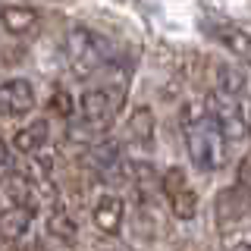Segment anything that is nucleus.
I'll return each instance as SVG.
<instances>
[{"instance_id":"nucleus-1","label":"nucleus","mask_w":251,"mask_h":251,"mask_svg":"<svg viewBox=\"0 0 251 251\" xmlns=\"http://www.w3.org/2000/svg\"><path fill=\"white\" fill-rule=\"evenodd\" d=\"M182 141L192 167H198L201 173H217L229 160V141L207 107L195 104L182 110Z\"/></svg>"},{"instance_id":"nucleus-2","label":"nucleus","mask_w":251,"mask_h":251,"mask_svg":"<svg viewBox=\"0 0 251 251\" xmlns=\"http://www.w3.org/2000/svg\"><path fill=\"white\" fill-rule=\"evenodd\" d=\"M245 75L239 73V69L232 66H223L217 73V85L214 91H210L207 98V107L210 116L220 123V129H223V135L229 145H235V141H242L248 135L251 123H248V100H245Z\"/></svg>"},{"instance_id":"nucleus-3","label":"nucleus","mask_w":251,"mask_h":251,"mask_svg":"<svg viewBox=\"0 0 251 251\" xmlns=\"http://www.w3.org/2000/svg\"><path fill=\"white\" fill-rule=\"evenodd\" d=\"M129 78L132 73L129 69H110V73L100 78L98 85H91L88 91H82L78 98V116L88 129H98L104 132L113 116L126 107V94H129Z\"/></svg>"},{"instance_id":"nucleus-4","label":"nucleus","mask_w":251,"mask_h":251,"mask_svg":"<svg viewBox=\"0 0 251 251\" xmlns=\"http://www.w3.org/2000/svg\"><path fill=\"white\" fill-rule=\"evenodd\" d=\"M63 50H66V63L78 78H91L94 73L110 63V44L98 31L85 25H69L66 38H63Z\"/></svg>"},{"instance_id":"nucleus-5","label":"nucleus","mask_w":251,"mask_h":251,"mask_svg":"<svg viewBox=\"0 0 251 251\" xmlns=\"http://www.w3.org/2000/svg\"><path fill=\"white\" fill-rule=\"evenodd\" d=\"M214 217H217V229L223 239H232L242 229L251 226V188L248 185H235L223 188L214 201Z\"/></svg>"},{"instance_id":"nucleus-6","label":"nucleus","mask_w":251,"mask_h":251,"mask_svg":"<svg viewBox=\"0 0 251 251\" xmlns=\"http://www.w3.org/2000/svg\"><path fill=\"white\" fill-rule=\"evenodd\" d=\"M160 195L176 220L188 223L198 217V192H195L192 179L182 167H167V173L160 176Z\"/></svg>"},{"instance_id":"nucleus-7","label":"nucleus","mask_w":251,"mask_h":251,"mask_svg":"<svg viewBox=\"0 0 251 251\" xmlns=\"http://www.w3.org/2000/svg\"><path fill=\"white\" fill-rule=\"evenodd\" d=\"M38 104L35 88L28 78H6L0 82V120H16V116L31 113Z\"/></svg>"},{"instance_id":"nucleus-8","label":"nucleus","mask_w":251,"mask_h":251,"mask_svg":"<svg viewBox=\"0 0 251 251\" xmlns=\"http://www.w3.org/2000/svg\"><path fill=\"white\" fill-rule=\"evenodd\" d=\"M0 188H3L10 204H19V207H28V210H35L38 201H41V188L35 185V179L25 170L3 167L0 170Z\"/></svg>"},{"instance_id":"nucleus-9","label":"nucleus","mask_w":251,"mask_h":251,"mask_svg":"<svg viewBox=\"0 0 251 251\" xmlns=\"http://www.w3.org/2000/svg\"><path fill=\"white\" fill-rule=\"evenodd\" d=\"M91 173L104 182H123L129 176V163L123 157L120 145H94L91 148Z\"/></svg>"},{"instance_id":"nucleus-10","label":"nucleus","mask_w":251,"mask_h":251,"mask_svg":"<svg viewBox=\"0 0 251 251\" xmlns=\"http://www.w3.org/2000/svg\"><path fill=\"white\" fill-rule=\"evenodd\" d=\"M91 220H94V226H98L100 232L116 235L123 229V220H126V201L116 192L98 195V201H94V207H91Z\"/></svg>"},{"instance_id":"nucleus-11","label":"nucleus","mask_w":251,"mask_h":251,"mask_svg":"<svg viewBox=\"0 0 251 251\" xmlns=\"http://www.w3.org/2000/svg\"><path fill=\"white\" fill-rule=\"evenodd\" d=\"M13 151H19V154H44L47 151V145H50V123L47 120H35V123H28V126H22V129H16V135H13Z\"/></svg>"},{"instance_id":"nucleus-12","label":"nucleus","mask_w":251,"mask_h":251,"mask_svg":"<svg viewBox=\"0 0 251 251\" xmlns=\"http://www.w3.org/2000/svg\"><path fill=\"white\" fill-rule=\"evenodd\" d=\"M126 141H129L132 148H151L154 145V113L151 107H135L132 110V116L126 120Z\"/></svg>"},{"instance_id":"nucleus-13","label":"nucleus","mask_w":251,"mask_h":251,"mask_svg":"<svg viewBox=\"0 0 251 251\" xmlns=\"http://www.w3.org/2000/svg\"><path fill=\"white\" fill-rule=\"evenodd\" d=\"M28 223H31L28 207H19V204L3 207L0 210V245H16L28 232Z\"/></svg>"},{"instance_id":"nucleus-14","label":"nucleus","mask_w":251,"mask_h":251,"mask_svg":"<svg viewBox=\"0 0 251 251\" xmlns=\"http://www.w3.org/2000/svg\"><path fill=\"white\" fill-rule=\"evenodd\" d=\"M38 10L35 6H25V3H6L0 6V22L10 35H28V31L38 28Z\"/></svg>"},{"instance_id":"nucleus-15","label":"nucleus","mask_w":251,"mask_h":251,"mask_svg":"<svg viewBox=\"0 0 251 251\" xmlns=\"http://www.w3.org/2000/svg\"><path fill=\"white\" fill-rule=\"evenodd\" d=\"M44 229H47V235H50L53 242H60V245H66V248L75 245V239H78V223L73 220V214H69V210H63V207L47 210Z\"/></svg>"},{"instance_id":"nucleus-16","label":"nucleus","mask_w":251,"mask_h":251,"mask_svg":"<svg viewBox=\"0 0 251 251\" xmlns=\"http://www.w3.org/2000/svg\"><path fill=\"white\" fill-rule=\"evenodd\" d=\"M217 38L232 57H239L242 63L251 66V31L245 28H235V25H220L217 28Z\"/></svg>"},{"instance_id":"nucleus-17","label":"nucleus","mask_w":251,"mask_h":251,"mask_svg":"<svg viewBox=\"0 0 251 251\" xmlns=\"http://www.w3.org/2000/svg\"><path fill=\"white\" fill-rule=\"evenodd\" d=\"M50 107L57 110L60 116H69V110H73V100H69V94H66V91H53V100H50Z\"/></svg>"},{"instance_id":"nucleus-18","label":"nucleus","mask_w":251,"mask_h":251,"mask_svg":"<svg viewBox=\"0 0 251 251\" xmlns=\"http://www.w3.org/2000/svg\"><path fill=\"white\" fill-rule=\"evenodd\" d=\"M6 163H10V145H6V141L0 138V170H3Z\"/></svg>"},{"instance_id":"nucleus-19","label":"nucleus","mask_w":251,"mask_h":251,"mask_svg":"<svg viewBox=\"0 0 251 251\" xmlns=\"http://www.w3.org/2000/svg\"><path fill=\"white\" fill-rule=\"evenodd\" d=\"M229 251H251V242H239V245H232Z\"/></svg>"}]
</instances>
